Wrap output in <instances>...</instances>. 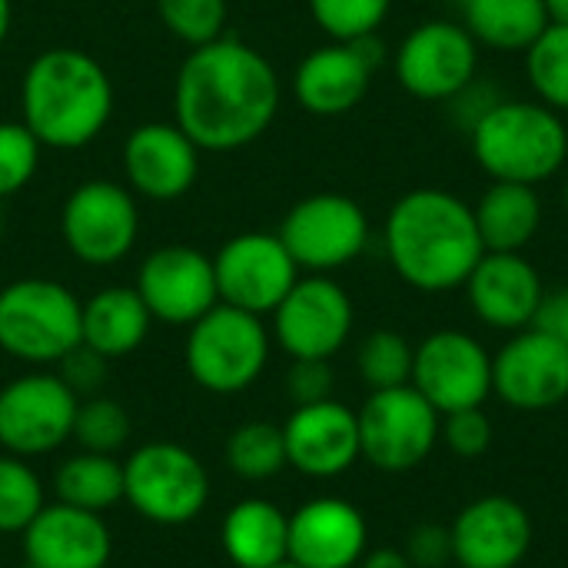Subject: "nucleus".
I'll use <instances>...</instances> for the list:
<instances>
[{"label":"nucleus","mask_w":568,"mask_h":568,"mask_svg":"<svg viewBox=\"0 0 568 568\" xmlns=\"http://www.w3.org/2000/svg\"><path fill=\"white\" fill-rule=\"evenodd\" d=\"M283 100L273 63L236 37L193 47L173 80V123L210 153L256 143Z\"/></svg>","instance_id":"1"},{"label":"nucleus","mask_w":568,"mask_h":568,"mask_svg":"<svg viewBox=\"0 0 568 568\" xmlns=\"http://www.w3.org/2000/svg\"><path fill=\"white\" fill-rule=\"evenodd\" d=\"M383 240L399 280L423 293L466 286L486 253L473 206L436 186L399 196L386 216Z\"/></svg>","instance_id":"2"},{"label":"nucleus","mask_w":568,"mask_h":568,"mask_svg":"<svg viewBox=\"0 0 568 568\" xmlns=\"http://www.w3.org/2000/svg\"><path fill=\"white\" fill-rule=\"evenodd\" d=\"M113 116L106 67L77 47L40 50L20 80V120L50 150L90 146Z\"/></svg>","instance_id":"3"},{"label":"nucleus","mask_w":568,"mask_h":568,"mask_svg":"<svg viewBox=\"0 0 568 568\" xmlns=\"http://www.w3.org/2000/svg\"><path fill=\"white\" fill-rule=\"evenodd\" d=\"M473 156L503 183H546L568 160V130L546 103L499 100L473 130Z\"/></svg>","instance_id":"4"},{"label":"nucleus","mask_w":568,"mask_h":568,"mask_svg":"<svg viewBox=\"0 0 568 568\" xmlns=\"http://www.w3.org/2000/svg\"><path fill=\"white\" fill-rule=\"evenodd\" d=\"M83 303L47 276H23L0 290V349L33 369L57 366L83 343Z\"/></svg>","instance_id":"5"},{"label":"nucleus","mask_w":568,"mask_h":568,"mask_svg":"<svg viewBox=\"0 0 568 568\" xmlns=\"http://www.w3.org/2000/svg\"><path fill=\"white\" fill-rule=\"evenodd\" d=\"M270 329L263 316L216 303L193 326H186V373L213 396L246 393L270 363Z\"/></svg>","instance_id":"6"},{"label":"nucleus","mask_w":568,"mask_h":568,"mask_svg":"<svg viewBox=\"0 0 568 568\" xmlns=\"http://www.w3.org/2000/svg\"><path fill=\"white\" fill-rule=\"evenodd\" d=\"M123 503L150 526H190L210 503V473L180 443H143L123 459Z\"/></svg>","instance_id":"7"},{"label":"nucleus","mask_w":568,"mask_h":568,"mask_svg":"<svg viewBox=\"0 0 568 568\" xmlns=\"http://www.w3.org/2000/svg\"><path fill=\"white\" fill-rule=\"evenodd\" d=\"M60 236L73 260L103 270L126 260L140 236L136 193L126 183L87 180L63 200Z\"/></svg>","instance_id":"8"},{"label":"nucleus","mask_w":568,"mask_h":568,"mask_svg":"<svg viewBox=\"0 0 568 568\" xmlns=\"http://www.w3.org/2000/svg\"><path fill=\"white\" fill-rule=\"evenodd\" d=\"M80 396L60 373L33 369L0 389V449L20 459L57 453L73 436Z\"/></svg>","instance_id":"9"},{"label":"nucleus","mask_w":568,"mask_h":568,"mask_svg":"<svg viewBox=\"0 0 568 568\" xmlns=\"http://www.w3.org/2000/svg\"><path fill=\"white\" fill-rule=\"evenodd\" d=\"M359 453L383 473L416 469L439 439V413L409 383L396 389H376L356 413Z\"/></svg>","instance_id":"10"},{"label":"nucleus","mask_w":568,"mask_h":568,"mask_svg":"<svg viewBox=\"0 0 568 568\" xmlns=\"http://www.w3.org/2000/svg\"><path fill=\"white\" fill-rule=\"evenodd\" d=\"M280 240L300 270L329 276L366 250L369 220L356 200L343 193H316L283 216Z\"/></svg>","instance_id":"11"},{"label":"nucleus","mask_w":568,"mask_h":568,"mask_svg":"<svg viewBox=\"0 0 568 568\" xmlns=\"http://www.w3.org/2000/svg\"><path fill=\"white\" fill-rule=\"evenodd\" d=\"M270 316L290 359H333L353 333V300L326 273L300 276Z\"/></svg>","instance_id":"12"},{"label":"nucleus","mask_w":568,"mask_h":568,"mask_svg":"<svg viewBox=\"0 0 568 568\" xmlns=\"http://www.w3.org/2000/svg\"><path fill=\"white\" fill-rule=\"evenodd\" d=\"M220 303L270 316L300 280V266L280 233H236L213 256Z\"/></svg>","instance_id":"13"},{"label":"nucleus","mask_w":568,"mask_h":568,"mask_svg":"<svg viewBox=\"0 0 568 568\" xmlns=\"http://www.w3.org/2000/svg\"><path fill=\"white\" fill-rule=\"evenodd\" d=\"M413 386L439 416L483 406L493 393V356L469 333L439 329L416 346Z\"/></svg>","instance_id":"14"},{"label":"nucleus","mask_w":568,"mask_h":568,"mask_svg":"<svg viewBox=\"0 0 568 568\" xmlns=\"http://www.w3.org/2000/svg\"><path fill=\"white\" fill-rule=\"evenodd\" d=\"M479 43L463 23L426 20L396 50V80L419 100H453L476 80Z\"/></svg>","instance_id":"15"},{"label":"nucleus","mask_w":568,"mask_h":568,"mask_svg":"<svg viewBox=\"0 0 568 568\" xmlns=\"http://www.w3.org/2000/svg\"><path fill=\"white\" fill-rule=\"evenodd\" d=\"M136 293L146 303L153 323L193 326L220 303L213 256L183 243L160 246L140 263Z\"/></svg>","instance_id":"16"},{"label":"nucleus","mask_w":568,"mask_h":568,"mask_svg":"<svg viewBox=\"0 0 568 568\" xmlns=\"http://www.w3.org/2000/svg\"><path fill=\"white\" fill-rule=\"evenodd\" d=\"M383 63V43L379 37H359V40H333L326 47L310 50L296 73H293V93L300 106L313 116H343L369 93L373 73Z\"/></svg>","instance_id":"17"},{"label":"nucleus","mask_w":568,"mask_h":568,"mask_svg":"<svg viewBox=\"0 0 568 568\" xmlns=\"http://www.w3.org/2000/svg\"><path fill=\"white\" fill-rule=\"evenodd\" d=\"M200 146L166 120L140 123L126 133L120 163L126 186L153 203L180 200L193 190L200 176Z\"/></svg>","instance_id":"18"},{"label":"nucleus","mask_w":568,"mask_h":568,"mask_svg":"<svg viewBox=\"0 0 568 568\" xmlns=\"http://www.w3.org/2000/svg\"><path fill=\"white\" fill-rule=\"evenodd\" d=\"M493 393L526 413L566 403L568 346L536 326L519 329L493 359Z\"/></svg>","instance_id":"19"},{"label":"nucleus","mask_w":568,"mask_h":568,"mask_svg":"<svg viewBox=\"0 0 568 568\" xmlns=\"http://www.w3.org/2000/svg\"><path fill=\"white\" fill-rule=\"evenodd\" d=\"M286 463L310 479H336L356 466L359 453V419L349 406L323 399L313 406H296L283 423Z\"/></svg>","instance_id":"20"},{"label":"nucleus","mask_w":568,"mask_h":568,"mask_svg":"<svg viewBox=\"0 0 568 568\" xmlns=\"http://www.w3.org/2000/svg\"><path fill=\"white\" fill-rule=\"evenodd\" d=\"M453 532V562L459 568H516L532 546L529 513L506 496H483L469 503Z\"/></svg>","instance_id":"21"},{"label":"nucleus","mask_w":568,"mask_h":568,"mask_svg":"<svg viewBox=\"0 0 568 568\" xmlns=\"http://www.w3.org/2000/svg\"><path fill=\"white\" fill-rule=\"evenodd\" d=\"M20 542L27 566L33 568H106L113 556L106 519L67 503H47Z\"/></svg>","instance_id":"22"},{"label":"nucleus","mask_w":568,"mask_h":568,"mask_svg":"<svg viewBox=\"0 0 568 568\" xmlns=\"http://www.w3.org/2000/svg\"><path fill=\"white\" fill-rule=\"evenodd\" d=\"M369 529L346 499H310L290 516V562L303 568H356L366 556Z\"/></svg>","instance_id":"23"},{"label":"nucleus","mask_w":568,"mask_h":568,"mask_svg":"<svg viewBox=\"0 0 568 568\" xmlns=\"http://www.w3.org/2000/svg\"><path fill=\"white\" fill-rule=\"evenodd\" d=\"M466 290L476 316L493 329H529L546 296L536 266L523 253H483Z\"/></svg>","instance_id":"24"},{"label":"nucleus","mask_w":568,"mask_h":568,"mask_svg":"<svg viewBox=\"0 0 568 568\" xmlns=\"http://www.w3.org/2000/svg\"><path fill=\"white\" fill-rule=\"evenodd\" d=\"M220 546L233 568L290 562V516L270 499H240L220 526Z\"/></svg>","instance_id":"25"},{"label":"nucleus","mask_w":568,"mask_h":568,"mask_svg":"<svg viewBox=\"0 0 568 568\" xmlns=\"http://www.w3.org/2000/svg\"><path fill=\"white\" fill-rule=\"evenodd\" d=\"M153 316L140 300L136 286H106L97 290L83 303L80 333L83 346L100 353L103 359H123L136 353L150 336Z\"/></svg>","instance_id":"26"},{"label":"nucleus","mask_w":568,"mask_h":568,"mask_svg":"<svg viewBox=\"0 0 568 568\" xmlns=\"http://www.w3.org/2000/svg\"><path fill=\"white\" fill-rule=\"evenodd\" d=\"M473 213L486 253H523L542 226V200L526 183L493 180Z\"/></svg>","instance_id":"27"},{"label":"nucleus","mask_w":568,"mask_h":568,"mask_svg":"<svg viewBox=\"0 0 568 568\" xmlns=\"http://www.w3.org/2000/svg\"><path fill=\"white\" fill-rule=\"evenodd\" d=\"M463 27L493 50H529L549 27L542 0H463Z\"/></svg>","instance_id":"28"},{"label":"nucleus","mask_w":568,"mask_h":568,"mask_svg":"<svg viewBox=\"0 0 568 568\" xmlns=\"http://www.w3.org/2000/svg\"><path fill=\"white\" fill-rule=\"evenodd\" d=\"M57 503L87 509L103 516L116 503H123V463L106 453H87L63 459L53 476Z\"/></svg>","instance_id":"29"},{"label":"nucleus","mask_w":568,"mask_h":568,"mask_svg":"<svg viewBox=\"0 0 568 568\" xmlns=\"http://www.w3.org/2000/svg\"><path fill=\"white\" fill-rule=\"evenodd\" d=\"M223 459L233 476L246 483H266L276 479L290 463H286V439L283 426L273 423H243L240 429L230 433Z\"/></svg>","instance_id":"30"},{"label":"nucleus","mask_w":568,"mask_h":568,"mask_svg":"<svg viewBox=\"0 0 568 568\" xmlns=\"http://www.w3.org/2000/svg\"><path fill=\"white\" fill-rule=\"evenodd\" d=\"M43 506V483L30 459L0 453V536H23Z\"/></svg>","instance_id":"31"},{"label":"nucleus","mask_w":568,"mask_h":568,"mask_svg":"<svg viewBox=\"0 0 568 568\" xmlns=\"http://www.w3.org/2000/svg\"><path fill=\"white\" fill-rule=\"evenodd\" d=\"M529 83L546 106L568 113V27L549 23L539 40L526 50Z\"/></svg>","instance_id":"32"},{"label":"nucleus","mask_w":568,"mask_h":568,"mask_svg":"<svg viewBox=\"0 0 568 568\" xmlns=\"http://www.w3.org/2000/svg\"><path fill=\"white\" fill-rule=\"evenodd\" d=\"M413 356H416V349L409 346L406 336H399L393 329H376L359 343L356 369H359L363 383L369 386V393L396 389V386L413 383Z\"/></svg>","instance_id":"33"},{"label":"nucleus","mask_w":568,"mask_h":568,"mask_svg":"<svg viewBox=\"0 0 568 568\" xmlns=\"http://www.w3.org/2000/svg\"><path fill=\"white\" fill-rule=\"evenodd\" d=\"M133 436V423L130 413L123 409V403L110 399V396H87L77 406V419H73V443L87 453H106L116 456Z\"/></svg>","instance_id":"34"},{"label":"nucleus","mask_w":568,"mask_h":568,"mask_svg":"<svg viewBox=\"0 0 568 568\" xmlns=\"http://www.w3.org/2000/svg\"><path fill=\"white\" fill-rule=\"evenodd\" d=\"M156 17L180 43L203 47L226 37V0H156Z\"/></svg>","instance_id":"35"},{"label":"nucleus","mask_w":568,"mask_h":568,"mask_svg":"<svg viewBox=\"0 0 568 568\" xmlns=\"http://www.w3.org/2000/svg\"><path fill=\"white\" fill-rule=\"evenodd\" d=\"M393 0H310V13L316 27L329 40H359L373 37L389 17Z\"/></svg>","instance_id":"36"},{"label":"nucleus","mask_w":568,"mask_h":568,"mask_svg":"<svg viewBox=\"0 0 568 568\" xmlns=\"http://www.w3.org/2000/svg\"><path fill=\"white\" fill-rule=\"evenodd\" d=\"M43 143L23 120H0V200L30 186L40 170Z\"/></svg>","instance_id":"37"},{"label":"nucleus","mask_w":568,"mask_h":568,"mask_svg":"<svg viewBox=\"0 0 568 568\" xmlns=\"http://www.w3.org/2000/svg\"><path fill=\"white\" fill-rule=\"evenodd\" d=\"M443 439L456 456L476 459L493 446V419L483 413V406L449 413L446 423H443Z\"/></svg>","instance_id":"38"},{"label":"nucleus","mask_w":568,"mask_h":568,"mask_svg":"<svg viewBox=\"0 0 568 568\" xmlns=\"http://www.w3.org/2000/svg\"><path fill=\"white\" fill-rule=\"evenodd\" d=\"M333 366L329 359H293L286 373V396L293 406H313L323 399H333Z\"/></svg>","instance_id":"39"},{"label":"nucleus","mask_w":568,"mask_h":568,"mask_svg":"<svg viewBox=\"0 0 568 568\" xmlns=\"http://www.w3.org/2000/svg\"><path fill=\"white\" fill-rule=\"evenodd\" d=\"M60 379L80 396V399H87V396H100V386L106 383V366H110V359H103L100 353H93L90 346H77V349H70L60 363Z\"/></svg>","instance_id":"40"},{"label":"nucleus","mask_w":568,"mask_h":568,"mask_svg":"<svg viewBox=\"0 0 568 568\" xmlns=\"http://www.w3.org/2000/svg\"><path fill=\"white\" fill-rule=\"evenodd\" d=\"M413 568H443L453 562V532L439 523H423L409 532L406 549Z\"/></svg>","instance_id":"41"},{"label":"nucleus","mask_w":568,"mask_h":568,"mask_svg":"<svg viewBox=\"0 0 568 568\" xmlns=\"http://www.w3.org/2000/svg\"><path fill=\"white\" fill-rule=\"evenodd\" d=\"M532 326L542 329V333H549L552 339H559V343H566L568 346V286L552 290V293L542 296Z\"/></svg>","instance_id":"42"},{"label":"nucleus","mask_w":568,"mask_h":568,"mask_svg":"<svg viewBox=\"0 0 568 568\" xmlns=\"http://www.w3.org/2000/svg\"><path fill=\"white\" fill-rule=\"evenodd\" d=\"M359 568H413L403 549H373L359 559Z\"/></svg>","instance_id":"43"},{"label":"nucleus","mask_w":568,"mask_h":568,"mask_svg":"<svg viewBox=\"0 0 568 568\" xmlns=\"http://www.w3.org/2000/svg\"><path fill=\"white\" fill-rule=\"evenodd\" d=\"M542 3H546L549 23H562V27H568V0H542Z\"/></svg>","instance_id":"44"},{"label":"nucleus","mask_w":568,"mask_h":568,"mask_svg":"<svg viewBox=\"0 0 568 568\" xmlns=\"http://www.w3.org/2000/svg\"><path fill=\"white\" fill-rule=\"evenodd\" d=\"M10 23H13V3L10 0H0V47L10 37Z\"/></svg>","instance_id":"45"},{"label":"nucleus","mask_w":568,"mask_h":568,"mask_svg":"<svg viewBox=\"0 0 568 568\" xmlns=\"http://www.w3.org/2000/svg\"><path fill=\"white\" fill-rule=\"evenodd\" d=\"M276 568H303V566H293V562H283V566H276Z\"/></svg>","instance_id":"46"},{"label":"nucleus","mask_w":568,"mask_h":568,"mask_svg":"<svg viewBox=\"0 0 568 568\" xmlns=\"http://www.w3.org/2000/svg\"><path fill=\"white\" fill-rule=\"evenodd\" d=\"M566 213H568V180H566Z\"/></svg>","instance_id":"47"},{"label":"nucleus","mask_w":568,"mask_h":568,"mask_svg":"<svg viewBox=\"0 0 568 568\" xmlns=\"http://www.w3.org/2000/svg\"><path fill=\"white\" fill-rule=\"evenodd\" d=\"M20 568H33V566H27V562H23V566H20Z\"/></svg>","instance_id":"48"}]
</instances>
